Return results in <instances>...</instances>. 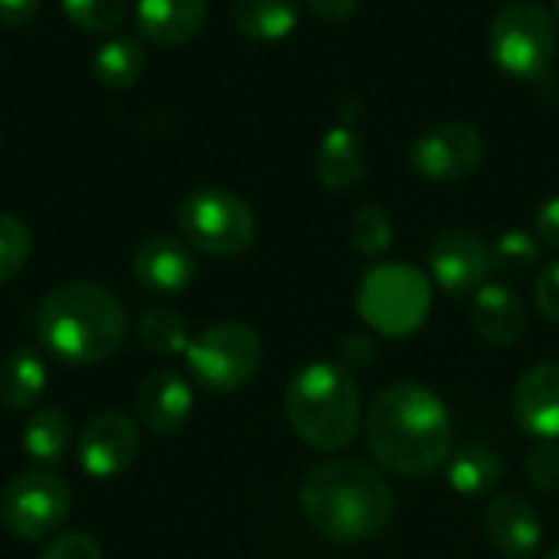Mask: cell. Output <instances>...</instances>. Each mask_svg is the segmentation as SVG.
<instances>
[{
  "label": "cell",
  "instance_id": "22",
  "mask_svg": "<svg viewBox=\"0 0 559 559\" xmlns=\"http://www.w3.org/2000/svg\"><path fill=\"white\" fill-rule=\"evenodd\" d=\"M46 393V364L36 350L13 347L0 360V403L7 409H29Z\"/></svg>",
  "mask_w": 559,
  "mask_h": 559
},
{
  "label": "cell",
  "instance_id": "1",
  "mask_svg": "<svg viewBox=\"0 0 559 559\" xmlns=\"http://www.w3.org/2000/svg\"><path fill=\"white\" fill-rule=\"evenodd\" d=\"M367 452L400 478H426L452 459L455 429L442 396L416 380L383 386L364 416Z\"/></svg>",
  "mask_w": 559,
  "mask_h": 559
},
{
  "label": "cell",
  "instance_id": "9",
  "mask_svg": "<svg viewBox=\"0 0 559 559\" xmlns=\"http://www.w3.org/2000/svg\"><path fill=\"white\" fill-rule=\"evenodd\" d=\"M72 508V491L56 472H23L0 495V524L20 540L56 534Z\"/></svg>",
  "mask_w": 559,
  "mask_h": 559
},
{
  "label": "cell",
  "instance_id": "20",
  "mask_svg": "<svg viewBox=\"0 0 559 559\" xmlns=\"http://www.w3.org/2000/svg\"><path fill=\"white\" fill-rule=\"evenodd\" d=\"M504 465L495 449L468 445L445 462V481L462 498H488L501 485Z\"/></svg>",
  "mask_w": 559,
  "mask_h": 559
},
{
  "label": "cell",
  "instance_id": "28",
  "mask_svg": "<svg viewBox=\"0 0 559 559\" xmlns=\"http://www.w3.org/2000/svg\"><path fill=\"white\" fill-rule=\"evenodd\" d=\"M69 23L82 33H111L128 16V0H62Z\"/></svg>",
  "mask_w": 559,
  "mask_h": 559
},
{
  "label": "cell",
  "instance_id": "8",
  "mask_svg": "<svg viewBox=\"0 0 559 559\" xmlns=\"http://www.w3.org/2000/svg\"><path fill=\"white\" fill-rule=\"evenodd\" d=\"M262 337L242 321H219L200 331L187 354V373L210 393H233L246 386L262 367Z\"/></svg>",
  "mask_w": 559,
  "mask_h": 559
},
{
  "label": "cell",
  "instance_id": "27",
  "mask_svg": "<svg viewBox=\"0 0 559 559\" xmlns=\"http://www.w3.org/2000/svg\"><path fill=\"white\" fill-rule=\"evenodd\" d=\"M495 272L504 275H527L540 265V239L527 229H508L491 242Z\"/></svg>",
  "mask_w": 559,
  "mask_h": 559
},
{
  "label": "cell",
  "instance_id": "33",
  "mask_svg": "<svg viewBox=\"0 0 559 559\" xmlns=\"http://www.w3.org/2000/svg\"><path fill=\"white\" fill-rule=\"evenodd\" d=\"M341 360H344V370H367L373 360H377V347H373V341L370 337H364V334H350V337H344V344H341Z\"/></svg>",
  "mask_w": 559,
  "mask_h": 559
},
{
  "label": "cell",
  "instance_id": "24",
  "mask_svg": "<svg viewBox=\"0 0 559 559\" xmlns=\"http://www.w3.org/2000/svg\"><path fill=\"white\" fill-rule=\"evenodd\" d=\"M144 49L138 39L118 36L108 39L95 49L92 56V72L105 88H131L144 75Z\"/></svg>",
  "mask_w": 559,
  "mask_h": 559
},
{
  "label": "cell",
  "instance_id": "29",
  "mask_svg": "<svg viewBox=\"0 0 559 559\" xmlns=\"http://www.w3.org/2000/svg\"><path fill=\"white\" fill-rule=\"evenodd\" d=\"M29 249H33L29 226L20 216L0 213V285L23 272Z\"/></svg>",
  "mask_w": 559,
  "mask_h": 559
},
{
  "label": "cell",
  "instance_id": "21",
  "mask_svg": "<svg viewBox=\"0 0 559 559\" xmlns=\"http://www.w3.org/2000/svg\"><path fill=\"white\" fill-rule=\"evenodd\" d=\"M301 20L298 0H233V23L242 36L272 43L285 39Z\"/></svg>",
  "mask_w": 559,
  "mask_h": 559
},
{
  "label": "cell",
  "instance_id": "18",
  "mask_svg": "<svg viewBox=\"0 0 559 559\" xmlns=\"http://www.w3.org/2000/svg\"><path fill=\"white\" fill-rule=\"evenodd\" d=\"M210 13V0H138V33L154 46H180L193 39Z\"/></svg>",
  "mask_w": 559,
  "mask_h": 559
},
{
  "label": "cell",
  "instance_id": "25",
  "mask_svg": "<svg viewBox=\"0 0 559 559\" xmlns=\"http://www.w3.org/2000/svg\"><path fill=\"white\" fill-rule=\"evenodd\" d=\"M138 337L151 354L160 357H183L193 341L187 318L174 308H147L138 321Z\"/></svg>",
  "mask_w": 559,
  "mask_h": 559
},
{
  "label": "cell",
  "instance_id": "23",
  "mask_svg": "<svg viewBox=\"0 0 559 559\" xmlns=\"http://www.w3.org/2000/svg\"><path fill=\"white\" fill-rule=\"evenodd\" d=\"M20 445H23V452H26L33 462H39V465H56V462L66 459L69 445H72V426H69V419H66L59 409L43 406V409H36V413L26 419V426H23V432H20Z\"/></svg>",
  "mask_w": 559,
  "mask_h": 559
},
{
  "label": "cell",
  "instance_id": "7",
  "mask_svg": "<svg viewBox=\"0 0 559 559\" xmlns=\"http://www.w3.org/2000/svg\"><path fill=\"white\" fill-rule=\"evenodd\" d=\"M177 223H180L187 246H193L206 255H216V259L246 252L259 233L252 206L239 193L219 190V187L193 190L180 203Z\"/></svg>",
  "mask_w": 559,
  "mask_h": 559
},
{
  "label": "cell",
  "instance_id": "16",
  "mask_svg": "<svg viewBox=\"0 0 559 559\" xmlns=\"http://www.w3.org/2000/svg\"><path fill=\"white\" fill-rule=\"evenodd\" d=\"M193 413V390L174 370H157L138 386V419L154 436H174Z\"/></svg>",
  "mask_w": 559,
  "mask_h": 559
},
{
  "label": "cell",
  "instance_id": "17",
  "mask_svg": "<svg viewBox=\"0 0 559 559\" xmlns=\"http://www.w3.org/2000/svg\"><path fill=\"white\" fill-rule=\"evenodd\" d=\"M472 328L491 347H514L527 331V308L504 282H485L472 295Z\"/></svg>",
  "mask_w": 559,
  "mask_h": 559
},
{
  "label": "cell",
  "instance_id": "14",
  "mask_svg": "<svg viewBox=\"0 0 559 559\" xmlns=\"http://www.w3.org/2000/svg\"><path fill=\"white\" fill-rule=\"evenodd\" d=\"M485 534L491 547L508 559H534L544 540L540 518L521 495H498L485 508Z\"/></svg>",
  "mask_w": 559,
  "mask_h": 559
},
{
  "label": "cell",
  "instance_id": "15",
  "mask_svg": "<svg viewBox=\"0 0 559 559\" xmlns=\"http://www.w3.org/2000/svg\"><path fill=\"white\" fill-rule=\"evenodd\" d=\"M134 278L154 295H177L193 285L197 259L187 242L174 236H151L134 252Z\"/></svg>",
  "mask_w": 559,
  "mask_h": 559
},
{
  "label": "cell",
  "instance_id": "35",
  "mask_svg": "<svg viewBox=\"0 0 559 559\" xmlns=\"http://www.w3.org/2000/svg\"><path fill=\"white\" fill-rule=\"evenodd\" d=\"M311 7V13L324 23H344L357 13L360 0H305Z\"/></svg>",
  "mask_w": 559,
  "mask_h": 559
},
{
  "label": "cell",
  "instance_id": "2",
  "mask_svg": "<svg viewBox=\"0 0 559 559\" xmlns=\"http://www.w3.org/2000/svg\"><path fill=\"white\" fill-rule=\"evenodd\" d=\"M298 504L324 540L367 544L390 527L396 498L377 468L354 459H331L305 475Z\"/></svg>",
  "mask_w": 559,
  "mask_h": 559
},
{
  "label": "cell",
  "instance_id": "12",
  "mask_svg": "<svg viewBox=\"0 0 559 559\" xmlns=\"http://www.w3.org/2000/svg\"><path fill=\"white\" fill-rule=\"evenodd\" d=\"M141 452V432L124 413H102L95 416L75 439L79 465L88 478L108 481L134 465Z\"/></svg>",
  "mask_w": 559,
  "mask_h": 559
},
{
  "label": "cell",
  "instance_id": "3",
  "mask_svg": "<svg viewBox=\"0 0 559 559\" xmlns=\"http://www.w3.org/2000/svg\"><path fill=\"white\" fill-rule=\"evenodd\" d=\"M33 328L39 344L56 360L92 367L121 347L128 321L121 301L108 288L92 282H69L39 301Z\"/></svg>",
  "mask_w": 559,
  "mask_h": 559
},
{
  "label": "cell",
  "instance_id": "38",
  "mask_svg": "<svg viewBox=\"0 0 559 559\" xmlns=\"http://www.w3.org/2000/svg\"><path fill=\"white\" fill-rule=\"evenodd\" d=\"M544 559H559V544H557V547H554V550H550V554H547V557H544Z\"/></svg>",
  "mask_w": 559,
  "mask_h": 559
},
{
  "label": "cell",
  "instance_id": "26",
  "mask_svg": "<svg viewBox=\"0 0 559 559\" xmlns=\"http://www.w3.org/2000/svg\"><path fill=\"white\" fill-rule=\"evenodd\" d=\"M350 242L360 255L380 259L393 249V219L383 206L364 203L350 219Z\"/></svg>",
  "mask_w": 559,
  "mask_h": 559
},
{
  "label": "cell",
  "instance_id": "4",
  "mask_svg": "<svg viewBox=\"0 0 559 559\" xmlns=\"http://www.w3.org/2000/svg\"><path fill=\"white\" fill-rule=\"evenodd\" d=\"M285 416L301 442L318 452H344L364 429L360 390L341 364L314 360L285 390Z\"/></svg>",
  "mask_w": 559,
  "mask_h": 559
},
{
  "label": "cell",
  "instance_id": "11",
  "mask_svg": "<svg viewBox=\"0 0 559 559\" xmlns=\"http://www.w3.org/2000/svg\"><path fill=\"white\" fill-rule=\"evenodd\" d=\"M491 272V246L468 229H445L429 246V278L445 295H475Z\"/></svg>",
  "mask_w": 559,
  "mask_h": 559
},
{
  "label": "cell",
  "instance_id": "10",
  "mask_svg": "<svg viewBox=\"0 0 559 559\" xmlns=\"http://www.w3.org/2000/svg\"><path fill=\"white\" fill-rule=\"evenodd\" d=\"M485 160V141L478 128L468 121H439L426 128L413 147L409 164L423 180L432 183H459L468 180Z\"/></svg>",
  "mask_w": 559,
  "mask_h": 559
},
{
  "label": "cell",
  "instance_id": "5",
  "mask_svg": "<svg viewBox=\"0 0 559 559\" xmlns=\"http://www.w3.org/2000/svg\"><path fill=\"white\" fill-rule=\"evenodd\" d=\"M432 311L429 275L403 262H377L357 285V314L383 337H409Z\"/></svg>",
  "mask_w": 559,
  "mask_h": 559
},
{
  "label": "cell",
  "instance_id": "34",
  "mask_svg": "<svg viewBox=\"0 0 559 559\" xmlns=\"http://www.w3.org/2000/svg\"><path fill=\"white\" fill-rule=\"evenodd\" d=\"M534 229H537V239L550 249L559 252V197H550L537 206L534 213Z\"/></svg>",
  "mask_w": 559,
  "mask_h": 559
},
{
  "label": "cell",
  "instance_id": "6",
  "mask_svg": "<svg viewBox=\"0 0 559 559\" xmlns=\"http://www.w3.org/2000/svg\"><path fill=\"white\" fill-rule=\"evenodd\" d=\"M495 66L521 82L540 79L557 52V23L537 0H511L498 10L488 29Z\"/></svg>",
  "mask_w": 559,
  "mask_h": 559
},
{
  "label": "cell",
  "instance_id": "32",
  "mask_svg": "<svg viewBox=\"0 0 559 559\" xmlns=\"http://www.w3.org/2000/svg\"><path fill=\"white\" fill-rule=\"evenodd\" d=\"M534 305L537 311L559 324V259H554L550 265H544L537 272V282H534Z\"/></svg>",
  "mask_w": 559,
  "mask_h": 559
},
{
  "label": "cell",
  "instance_id": "19",
  "mask_svg": "<svg viewBox=\"0 0 559 559\" xmlns=\"http://www.w3.org/2000/svg\"><path fill=\"white\" fill-rule=\"evenodd\" d=\"M364 170H367V154H364L360 131L347 121H337L321 138L318 154H314V174H318L321 187L344 193L364 180Z\"/></svg>",
  "mask_w": 559,
  "mask_h": 559
},
{
  "label": "cell",
  "instance_id": "36",
  "mask_svg": "<svg viewBox=\"0 0 559 559\" xmlns=\"http://www.w3.org/2000/svg\"><path fill=\"white\" fill-rule=\"evenodd\" d=\"M43 0H0V23L3 26H26L39 13Z\"/></svg>",
  "mask_w": 559,
  "mask_h": 559
},
{
  "label": "cell",
  "instance_id": "30",
  "mask_svg": "<svg viewBox=\"0 0 559 559\" xmlns=\"http://www.w3.org/2000/svg\"><path fill=\"white\" fill-rule=\"evenodd\" d=\"M524 472H527V481L550 495V491H559V445L557 442H537L524 462Z\"/></svg>",
  "mask_w": 559,
  "mask_h": 559
},
{
  "label": "cell",
  "instance_id": "37",
  "mask_svg": "<svg viewBox=\"0 0 559 559\" xmlns=\"http://www.w3.org/2000/svg\"><path fill=\"white\" fill-rule=\"evenodd\" d=\"M554 23L559 26V0H554Z\"/></svg>",
  "mask_w": 559,
  "mask_h": 559
},
{
  "label": "cell",
  "instance_id": "31",
  "mask_svg": "<svg viewBox=\"0 0 559 559\" xmlns=\"http://www.w3.org/2000/svg\"><path fill=\"white\" fill-rule=\"evenodd\" d=\"M39 559H105L102 547L88 537V534H59L46 544V550Z\"/></svg>",
  "mask_w": 559,
  "mask_h": 559
},
{
  "label": "cell",
  "instance_id": "13",
  "mask_svg": "<svg viewBox=\"0 0 559 559\" xmlns=\"http://www.w3.org/2000/svg\"><path fill=\"white\" fill-rule=\"evenodd\" d=\"M514 419L537 442H559V364H534L518 377Z\"/></svg>",
  "mask_w": 559,
  "mask_h": 559
}]
</instances>
